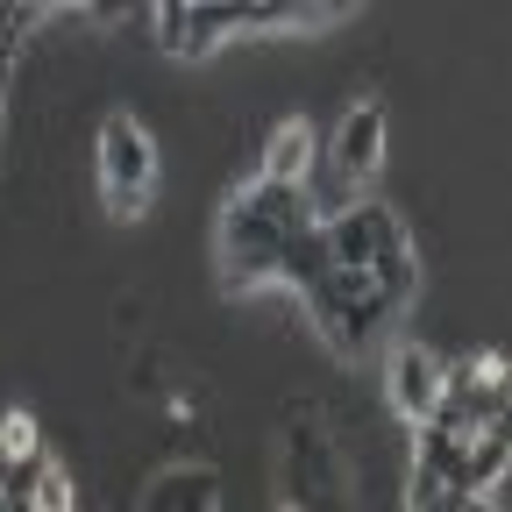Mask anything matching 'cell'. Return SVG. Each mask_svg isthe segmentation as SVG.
<instances>
[{
  "mask_svg": "<svg viewBox=\"0 0 512 512\" xmlns=\"http://www.w3.org/2000/svg\"><path fill=\"white\" fill-rule=\"evenodd\" d=\"M306 228H313V221H306L299 185H264V178H249L235 200L221 207V235H214L221 285H228V292L271 285L278 264H285V249H292Z\"/></svg>",
  "mask_w": 512,
  "mask_h": 512,
  "instance_id": "obj_1",
  "label": "cell"
},
{
  "mask_svg": "<svg viewBox=\"0 0 512 512\" xmlns=\"http://www.w3.org/2000/svg\"><path fill=\"white\" fill-rule=\"evenodd\" d=\"M150 185H157V143L136 114H107L100 121V192H107V214L114 221H136L150 207Z\"/></svg>",
  "mask_w": 512,
  "mask_h": 512,
  "instance_id": "obj_2",
  "label": "cell"
},
{
  "mask_svg": "<svg viewBox=\"0 0 512 512\" xmlns=\"http://www.w3.org/2000/svg\"><path fill=\"white\" fill-rule=\"evenodd\" d=\"M150 29L171 57H200L228 36L249 29V8H228V0H207V8H185V0H164V8H150Z\"/></svg>",
  "mask_w": 512,
  "mask_h": 512,
  "instance_id": "obj_3",
  "label": "cell"
},
{
  "mask_svg": "<svg viewBox=\"0 0 512 512\" xmlns=\"http://www.w3.org/2000/svg\"><path fill=\"white\" fill-rule=\"evenodd\" d=\"M320 157H328V164L363 192L370 171H377V157H384V107H377V100H356V107L342 114V128H335V143H320Z\"/></svg>",
  "mask_w": 512,
  "mask_h": 512,
  "instance_id": "obj_4",
  "label": "cell"
},
{
  "mask_svg": "<svg viewBox=\"0 0 512 512\" xmlns=\"http://www.w3.org/2000/svg\"><path fill=\"white\" fill-rule=\"evenodd\" d=\"M441 370L448 363H434L427 349H399L392 356V377H384V392H392V413L406 420V427H427L434 420V406H441Z\"/></svg>",
  "mask_w": 512,
  "mask_h": 512,
  "instance_id": "obj_5",
  "label": "cell"
},
{
  "mask_svg": "<svg viewBox=\"0 0 512 512\" xmlns=\"http://www.w3.org/2000/svg\"><path fill=\"white\" fill-rule=\"evenodd\" d=\"M143 512H221V477H214L207 463L157 470L150 491H143Z\"/></svg>",
  "mask_w": 512,
  "mask_h": 512,
  "instance_id": "obj_6",
  "label": "cell"
},
{
  "mask_svg": "<svg viewBox=\"0 0 512 512\" xmlns=\"http://www.w3.org/2000/svg\"><path fill=\"white\" fill-rule=\"evenodd\" d=\"M320 157V143H313V121H278V136H271V150H264V164H256V178L264 185H299L306 178V164Z\"/></svg>",
  "mask_w": 512,
  "mask_h": 512,
  "instance_id": "obj_7",
  "label": "cell"
},
{
  "mask_svg": "<svg viewBox=\"0 0 512 512\" xmlns=\"http://www.w3.org/2000/svg\"><path fill=\"white\" fill-rule=\"evenodd\" d=\"M29 512H72V477H64L57 463H43V477L29 491Z\"/></svg>",
  "mask_w": 512,
  "mask_h": 512,
  "instance_id": "obj_8",
  "label": "cell"
}]
</instances>
